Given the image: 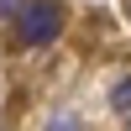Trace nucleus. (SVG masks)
<instances>
[{"instance_id":"f257e3e1","label":"nucleus","mask_w":131,"mask_h":131,"mask_svg":"<svg viewBox=\"0 0 131 131\" xmlns=\"http://www.w3.org/2000/svg\"><path fill=\"white\" fill-rule=\"evenodd\" d=\"M58 31H63V5L58 0H31L21 10V42L26 47H47Z\"/></svg>"},{"instance_id":"f03ea898","label":"nucleus","mask_w":131,"mask_h":131,"mask_svg":"<svg viewBox=\"0 0 131 131\" xmlns=\"http://www.w3.org/2000/svg\"><path fill=\"white\" fill-rule=\"evenodd\" d=\"M110 110H115V115H131V79H115V89H110Z\"/></svg>"},{"instance_id":"7ed1b4c3","label":"nucleus","mask_w":131,"mask_h":131,"mask_svg":"<svg viewBox=\"0 0 131 131\" xmlns=\"http://www.w3.org/2000/svg\"><path fill=\"white\" fill-rule=\"evenodd\" d=\"M47 131H79V121H73V110H58V115L47 121Z\"/></svg>"},{"instance_id":"20e7f679","label":"nucleus","mask_w":131,"mask_h":131,"mask_svg":"<svg viewBox=\"0 0 131 131\" xmlns=\"http://www.w3.org/2000/svg\"><path fill=\"white\" fill-rule=\"evenodd\" d=\"M126 16H131V0H126Z\"/></svg>"}]
</instances>
